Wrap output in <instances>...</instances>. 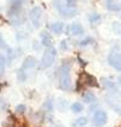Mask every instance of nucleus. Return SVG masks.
Instances as JSON below:
<instances>
[{
    "label": "nucleus",
    "instance_id": "c756f323",
    "mask_svg": "<svg viewBox=\"0 0 121 127\" xmlns=\"http://www.w3.org/2000/svg\"><path fill=\"white\" fill-rule=\"evenodd\" d=\"M120 10H121V7H120Z\"/></svg>",
    "mask_w": 121,
    "mask_h": 127
},
{
    "label": "nucleus",
    "instance_id": "393cba45",
    "mask_svg": "<svg viewBox=\"0 0 121 127\" xmlns=\"http://www.w3.org/2000/svg\"><path fill=\"white\" fill-rule=\"evenodd\" d=\"M0 47H1V49H6V44H5V41L2 39L1 34H0Z\"/></svg>",
    "mask_w": 121,
    "mask_h": 127
},
{
    "label": "nucleus",
    "instance_id": "0eeeda50",
    "mask_svg": "<svg viewBox=\"0 0 121 127\" xmlns=\"http://www.w3.org/2000/svg\"><path fill=\"white\" fill-rule=\"evenodd\" d=\"M118 96H108L107 97V102L108 104L111 107V109L116 113L121 114V93H116Z\"/></svg>",
    "mask_w": 121,
    "mask_h": 127
},
{
    "label": "nucleus",
    "instance_id": "7ed1b4c3",
    "mask_svg": "<svg viewBox=\"0 0 121 127\" xmlns=\"http://www.w3.org/2000/svg\"><path fill=\"white\" fill-rule=\"evenodd\" d=\"M57 57V51L53 46L51 47H46V50L44 51V55H42V58H41V68L46 69L50 68L51 65L55 63Z\"/></svg>",
    "mask_w": 121,
    "mask_h": 127
},
{
    "label": "nucleus",
    "instance_id": "b1692460",
    "mask_svg": "<svg viewBox=\"0 0 121 127\" xmlns=\"http://www.w3.org/2000/svg\"><path fill=\"white\" fill-rule=\"evenodd\" d=\"M24 111H26V105L24 104H20V105L16 107V113L17 114H23Z\"/></svg>",
    "mask_w": 121,
    "mask_h": 127
},
{
    "label": "nucleus",
    "instance_id": "39448f33",
    "mask_svg": "<svg viewBox=\"0 0 121 127\" xmlns=\"http://www.w3.org/2000/svg\"><path fill=\"white\" fill-rule=\"evenodd\" d=\"M29 17L33 26L35 28H39L41 26V22H42V10H41V7H39V6L33 7L29 12Z\"/></svg>",
    "mask_w": 121,
    "mask_h": 127
},
{
    "label": "nucleus",
    "instance_id": "9b49d317",
    "mask_svg": "<svg viewBox=\"0 0 121 127\" xmlns=\"http://www.w3.org/2000/svg\"><path fill=\"white\" fill-rule=\"evenodd\" d=\"M35 65H36V59L34 58V57H31V56H29V57H27V58L24 59L21 70L26 71V70H28V69H33Z\"/></svg>",
    "mask_w": 121,
    "mask_h": 127
},
{
    "label": "nucleus",
    "instance_id": "6e6552de",
    "mask_svg": "<svg viewBox=\"0 0 121 127\" xmlns=\"http://www.w3.org/2000/svg\"><path fill=\"white\" fill-rule=\"evenodd\" d=\"M108 63L114 69L121 71V53L119 52H113L108 56Z\"/></svg>",
    "mask_w": 121,
    "mask_h": 127
},
{
    "label": "nucleus",
    "instance_id": "c85d7f7f",
    "mask_svg": "<svg viewBox=\"0 0 121 127\" xmlns=\"http://www.w3.org/2000/svg\"><path fill=\"white\" fill-rule=\"evenodd\" d=\"M51 127H64V126H62V125H53V126H51Z\"/></svg>",
    "mask_w": 121,
    "mask_h": 127
},
{
    "label": "nucleus",
    "instance_id": "1a4fd4ad",
    "mask_svg": "<svg viewBox=\"0 0 121 127\" xmlns=\"http://www.w3.org/2000/svg\"><path fill=\"white\" fill-rule=\"evenodd\" d=\"M22 4H23V0H11L10 9H9V15L11 16V18H16V16L21 12Z\"/></svg>",
    "mask_w": 121,
    "mask_h": 127
},
{
    "label": "nucleus",
    "instance_id": "dca6fc26",
    "mask_svg": "<svg viewBox=\"0 0 121 127\" xmlns=\"http://www.w3.org/2000/svg\"><path fill=\"white\" fill-rule=\"evenodd\" d=\"M70 109H71V111H73V113H76V114H79V113H81V111L84 110V105L76 102V103H73V104H71Z\"/></svg>",
    "mask_w": 121,
    "mask_h": 127
},
{
    "label": "nucleus",
    "instance_id": "f8f14e48",
    "mask_svg": "<svg viewBox=\"0 0 121 127\" xmlns=\"http://www.w3.org/2000/svg\"><path fill=\"white\" fill-rule=\"evenodd\" d=\"M49 28L56 35H60L63 33V29H64V24L62 22H53V23H51L50 26H49Z\"/></svg>",
    "mask_w": 121,
    "mask_h": 127
},
{
    "label": "nucleus",
    "instance_id": "f03ea898",
    "mask_svg": "<svg viewBox=\"0 0 121 127\" xmlns=\"http://www.w3.org/2000/svg\"><path fill=\"white\" fill-rule=\"evenodd\" d=\"M53 5H55L56 10L58 11L63 17H65V18L74 17V16L78 13V10H76L74 6L67 4V2L63 1V0H53Z\"/></svg>",
    "mask_w": 121,
    "mask_h": 127
},
{
    "label": "nucleus",
    "instance_id": "a878e982",
    "mask_svg": "<svg viewBox=\"0 0 121 127\" xmlns=\"http://www.w3.org/2000/svg\"><path fill=\"white\" fill-rule=\"evenodd\" d=\"M60 49H62V50H64V51H65V50L68 49V47H67V41H65V40H63V41L60 42Z\"/></svg>",
    "mask_w": 121,
    "mask_h": 127
},
{
    "label": "nucleus",
    "instance_id": "9d476101",
    "mask_svg": "<svg viewBox=\"0 0 121 127\" xmlns=\"http://www.w3.org/2000/svg\"><path fill=\"white\" fill-rule=\"evenodd\" d=\"M69 33H70L71 35H75V36H80L84 34V28H82V26H81L80 23H73L71 26H69V30H68Z\"/></svg>",
    "mask_w": 121,
    "mask_h": 127
},
{
    "label": "nucleus",
    "instance_id": "423d86ee",
    "mask_svg": "<svg viewBox=\"0 0 121 127\" xmlns=\"http://www.w3.org/2000/svg\"><path fill=\"white\" fill-rule=\"evenodd\" d=\"M92 120H93V124L97 127H103L108 122V114L104 110H97V111H94Z\"/></svg>",
    "mask_w": 121,
    "mask_h": 127
},
{
    "label": "nucleus",
    "instance_id": "aec40b11",
    "mask_svg": "<svg viewBox=\"0 0 121 127\" xmlns=\"http://www.w3.org/2000/svg\"><path fill=\"white\" fill-rule=\"evenodd\" d=\"M75 124H76V126L82 127V126H85V125H87V124H89V119H87V117H85V116H81V117H79V119L75 121Z\"/></svg>",
    "mask_w": 121,
    "mask_h": 127
},
{
    "label": "nucleus",
    "instance_id": "2eb2a0df",
    "mask_svg": "<svg viewBox=\"0 0 121 127\" xmlns=\"http://www.w3.org/2000/svg\"><path fill=\"white\" fill-rule=\"evenodd\" d=\"M82 100H84L85 103H87V104H91V103L96 102V96H94L92 92H85V93L82 95Z\"/></svg>",
    "mask_w": 121,
    "mask_h": 127
},
{
    "label": "nucleus",
    "instance_id": "f257e3e1",
    "mask_svg": "<svg viewBox=\"0 0 121 127\" xmlns=\"http://www.w3.org/2000/svg\"><path fill=\"white\" fill-rule=\"evenodd\" d=\"M70 62L64 61L60 69V88L63 91H68L71 87L70 80Z\"/></svg>",
    "mask_w": 121,
    "mask_h": 127
},
{
    "label": "nucleus",
    "instance_id": "cd10ccee",
    "mask_svg": "<svg viewBox=\"0 0 121 127\" xmlns=\"http://www.w3.org/2000/svg\"><path fill=\"white\" fill-rule=\"evenodd\" d=\"M118 82H119V85H120V86H121V75H120V76H119V79H118Z\"/></svg>",
    "mask_w": 121,
    "mask_h": 127
},
{
    "label": "nucleus",
    "instance_id": "f3484780",
    "mask_svg": "<svg viewBox=\"0 0 121 127\" xmlns=\"http://www.w3.org/2000/svg\"><path fill=\"white\" fill-rule=\"evenodd\" d=\"M107 7H108L110 11H120V5H119V4H116V2H114V1H111V0L108 1Z\"/></svg>",
    "mask_w": 121,
    "mask_h": 127
},
{
    "label": "nucleus",
    "instance_id": "bb28decb",
    "mask_svg": "<svg viewBox=\"0 0 121 127\" xmlns=\"http://www.w3.org/2000/svg\"><path fill=\"white\" fill-rule=\"evenodd\" d=\"M65 1H67V2H68V4L70 5V4H73V2H75L76 0H65Z\"/></svg>",
    "mask_w": 121,
    "mask_h": 127
},
{
    "label": "nucleus",
    "instance_id": "ddd939ff",
    "mask_svg": "<svg viewBox=\"0 0 121 127\" xmlns=\"http://www.w3.org/2000/svg\"><path fill=\"white\" fill-rule=\"evenodd\" d=\"M40 36H41V42H42V44H44L46 47H51V46H52V44H53L52 38H51V35L47 33V32H46V30L41 32Z\"/></svg>",
    "mask_w": 121,
    "mask_h": 127
},
{
    "label": "nucleus",
    "instance_id": "412c9836",
    "mask_svg": "<svg viewBox=\"0 0 121 127\" xmlns=\"http://www.w3.org/2000/svg\"><path fill=\"white\" fill-rule=\"evenodd\" d=\"M89 21H90L91 23H98V22H101V15L92 13V15L89 16Z\"/></svg>",
    "mask_w": 121,
    "mask_h": 127
},
{
    "label": "nucleus",
    "instance_id": "20e7f679",
    "mask_svg": "<svg viewBox=\"0 0 121 127\" xmlns=\"http://www.w3.org/2000/svg\"><path fill=\"white\" fill-rule=\"evenodd\" d=\"M79 86H92V87H98V81L93 75L87 74V73H82L80 74V79L78 81Z\"/></svg>",
    "mask_w": 121,
    "mask_h": 127
},
{
    "label": "nucleus",
    "instance_id": "a211bd4d",
    "mask_svg": "<svg viewBox=\"0 0 121 127\" xmlns=\"http://www.w3.org/2000/svg\"><path fill=\"white\" fill-rule=\"evenodd\" d=\"M58 109L60 111H65L68 109V103H67L65 99H63V98L58 99Z\"/></svg>",
    "mask_w": 121,
    "mask_h": 127
},
{
    "label": "nucleus",
    "instance_id": "4468645a",
    "mask_svg": "<svg viewBox=\"0 0 121 127\" xmlns=\"http://www.w3.org/2000/svg\"><path fill=\"white\" fill-rule=\"evenodd\" d=\"M102 84H103V86L107 88V90H109V91H118V87H116V85L111 81V80H109V79H105L103 78L101 80Z\"/></svg>",
    "mask_w": 121,
    "mask_h": 127
},
{
    "label": "nucleus",
    "instance_id": "6ab92c4d",
    "mask_svg": "<svg viewBox=\"0 0 121 127\" xmlns=\"http://www.w3.org/2000/svg\"><path fill=\"white\" fill-rule=\"evenodd\" d=\"M5 67H6V58H5V56L0 55V76L4 74Z\"/></svg>",
    "mask_w": 121,
    "mask_h": 127
},
{
    "label": "nucleus",
    "instance_id": "5701e85b",
    "mask_svg": "<svg viewBox=\"0 0 121 127\" xmlns=\"http://www.w3.org/2000/svg\"><path fill=\"white\" fill-rule=\"evenodd\" d=\"M93 42V39L92 38H86V39H84L82 41H80V46H86V45H90V44H92Z\"/></svg>",
    "mask_w": 121,
    "mask_h": 127
},
{
    "label": "nucleus",
    "instance_id": "4be33fe9",
    "mask_svg": "<svg viewBox=\"0 0 121 127\" xmlns=\"http://www.w3.org/2000/svg\"><path fill=\"white\" fill-rule=\"evenodd\" d=\"M44 109H46L47 111H52L53 105H52V99H51V98H49V99L45 102V104H44Z\"/></svg>",
    "mask_w": 121,
    "mask_h": 127
}]
</instances>
